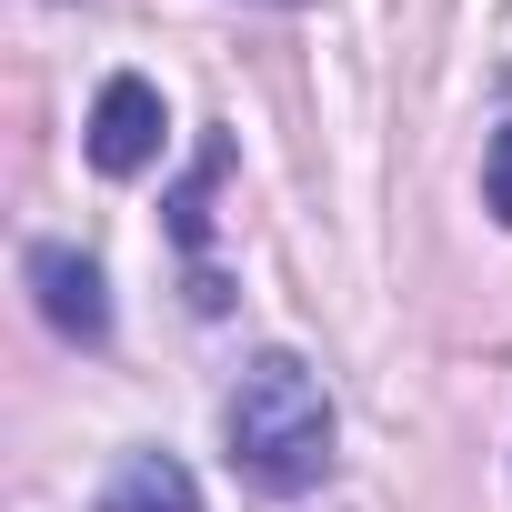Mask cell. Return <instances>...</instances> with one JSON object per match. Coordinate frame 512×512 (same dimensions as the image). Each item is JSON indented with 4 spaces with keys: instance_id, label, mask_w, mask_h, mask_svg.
Masks as SVG:
<instances>
[{
    "instance_id": "1",
    "label": "cell",
    "mask_w": 512,
    "mask_h": 512,
    "mask_svg": "<svg viewBox=\"0 0 512 512\" xmlns=\"http://www.w3.org/2000/svg\"><path fill=\"white\" fill-rule=\"evenodd\" d=\"M221 442H231V472L262 482V492H312L332 472V392L312 382L302 352H262L231 402H221Z\"/></svg>"
},
{
    "instance_id": "2",
    "label": "cell",
    "mask_w": 512,
    "mask_h": 512,
    "mask_svg": "<svg viewBox=\"0 0 512 512\" xmlns=\"http://www.w3.org/2000/svg\"><path fill=\"white\" fill-rule=\"evenodd\" d=\"M21 272H31V302H41V322H51L61 342H111V282H101V262H91V251L41 241Z\"/></svg>"
},
{
    "instance_id": "3",
    "label": "cell",
    "mask_w": 512,
    "mask_h": 512,
    "mask_svg": "<svg viewBox=\"0 0 512 512\" xmlns=\"http://www.w3.org/2000/svg\"><path fill=\"white\" fill-rule=\"evenodd\" d=\"M161 91L141 81V71H121V81H101V101H91V161L111 171V181H131V171H151L161 161Z\"/></svg>"
},
{
    "instance_id": "4",
    "label": "cell",
    "mask_w": 512,
    "mask_h": 512,
    "mask_svg": "<svg viewBox=\"0 0 512 512\" xmlns=\"http://www.w3.org/2000/svg\"><path fill=\"white\" fill-rule=\"evenodd\" d=\"M101 512H201V482L171 452H121L101 482Z\"/></svg>"
},
{
    "instance_id": "5",
    "label": "cell",
    "mask_w": 512,
    "mask_h": 512,
    "mask_svg": "<svg viewBox=\"0 0 512 512\" xmlns=\"http://www.w3.org/2000/svg\"><path fill=\"white\" fill-rule=\"evenodd\" d=\"M221 171H231V151L211 141V151H201V171H191V181H181V201H171V231H181V251H201V241H211V181H221Z\"/></svg>"
},
{
    "instance_id": "6",
    "label": "cell",
    "mask_w": 512,
    "mask_h": 512,
    "mask_svg": "<svg viewBox=\"0 0 512 512\" xmlns=\"http://www.w3.org/2000/svg\"><path fill=\"white\" fill-rule=\"evenodd\" d=\"M482 201H492V221L512 231V131H492V151H482Z\"/></svg>"
},
{
    "instance_id": "7",
    "label": "cell",
    "mask_w": 512,
    "mask_h": 512,
    "mask_svg": "<svg viewBox=\"0 0 512 512\" xmlns=\"http://www.w3.org/2000/svg\"><path fill=\"white\" fill-rule=\"evenodd\" d=\"M282 11H292V0H282Z\"/></svg>"
}]
</instances>
